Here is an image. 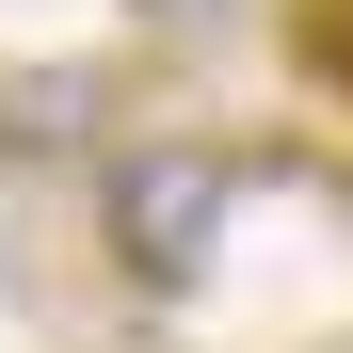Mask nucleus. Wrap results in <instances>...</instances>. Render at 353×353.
I'll return each mask as SVG.
<instances>
[{"label":"nucleus","mask_w":353,"mask_h":353,"mask_svg":"<svg viewBox=\"0 0 353 353\" xmlns=\"http://www.w3.org/2000/svg\"><path fill=\"white\" fill-rule=\"evenodd\" d=\"M225 209H241V145H209V129H145L129 161L97 176V225H112V257H129L145 289L193 273L225 241Z\"/></svg>","instance_id":"obj_1"},{"label":"nucleus","mask_w":353,"mask_h":353,"mask_svg":"<svg viewBox=\"0 0 353 353\" xmlns=\"http://www.w3.org/2000/svg\"><path fill=\"white\" fill-rule=\"evenodd\" d=\"M289 65L321 97H353V0H305V17H289Z\"/></svg>","instance_id":"obj_2"},{"label":"nucleus","mask_w":353,"mask_h":353,"mask_svg":"<svg viewBox=\"0 0 353 353\" xmlns=\"http://www.w3.org/2000/svg\"><path fill=\"white\" fill-rule=\"evenodd\" d=\"M161 17H209V0H161Z\"/></svg>","instance_id":"obj_3"}]
</instances>
